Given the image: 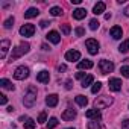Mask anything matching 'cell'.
<instances>
[{
    "mask_svg": "<svg viewBox=\"0 0 129 129\" xmlns=\"http://www.w3.org/2000/svg\"><path fill=\"white\" fill-rule=\"evenodd\" d=\"M29 50H30L29 43H20L15 49H12V53H11V61H14V59H17V58H20L21 55L27 53Z\"/></svg>",
    "mask_w": 129,
    "mask_h": 129,
    "instance_id": "cell-1",
    "label": "cell"
},
{
    "mask_svg": "<svg viewBox=\"0 0 129 129\" xmlns=\"http://www.w3.org/2000/svg\"><path fill=\"white\" fill-rule=\"evenodd\" d=\"M35 100H37V90H35V87H29L27 88V93L24 94L23 103H24L26 108H32L34 103H35Z\"/></svg>",
    "mask_w": 129,
    "mask_h": 129,
    "instance_id": "cell-2",
    "label": "cell"
},
{
    "mask_svg": "<svg viewBox=\"0 0 129 129\" xmlns=\"http://www.w3.org/2000/svg\"><path fill=\"white\" fill-rule=\"evenodd\" d=\"M112 102H114V99H112V97L100 96V97H96L94 105H96V108H97V109H100V108H108L109 105H112Z\"/></svg>",
    "mask_w": 129,
    "mask_h": 129,
    "instance_id": "cell-3",
    "label": "cell"
},
{
    "mask_svg": "<svg viewBox=\"0 0 129 129\" xmlns=\"http://www.w3.org/2000/svg\"><path fill=\"white\" fill-rule=\"evenodd\" d=\"M99 69H100L102 75H108V73H111L114 70V64L111 61H108V59H102L99 62Z\"/></svg>",
    "mask_w": 129,
    "mask_h": 129,
    "instance_id": "cell-4",
    "label": "cell"
},
{
    "mask_svg": "<svg viewBox=\"0 0 129 129\" xmlns=\"http://www.w3.org/2000/svg\"><path fill=\"white\" fill-rule=\"evenodd\" d=\"M14 78H15L17 81H23V79L29 78V69L24 67V66H20L18 69H15V72H14Z\"/></svg>",
    "mask_w": 129,
    "mask_h": 129,
    "instance_id": "cell-5",
    "label": "cell"
},
{
    "mask_svg": "<svg viewBox=\"0 0 129 129\" xmlns=\"http://www.w3.org/2000/svg\"><path fill=\"white\" fill-rule=\"evenodd\" d=\"M87 49H88V52L91 53V55H97V52H99V43L96 41V40H93V38H90V40H87Z\"/></svg>",
    "mask_w": 129,
    "mask_h": 129,
    "instance_id": "cell-6",
    "label": "cell"
},
{
    "mask_svg": "<svg viewBox=\"0 0 129 129\" xmlns=\"http://www.w3.org/2000/svg\"><path fill=\"white\" fill-rule=\"evenodd\" d=\"M20 34L23 37H32L35 34V26L34 24H23L20 27Z\"/></svg>",
    "mask_w": 129,
    "mask_h": 129,
    "instance_id": "cell-7",
    "label": "cell"
},
{
    "mask_svg": "<svg viewBox=\"0 0 129 129\" xmlns=\"http://www.w3.org/2000/svg\"><path fill=\"white\" fill-rule=\"evenodd\" d=\"M62 120H66V121H69V120H73L75 117H76V109H73V108H67L66 111L62 112Z\"/></svg>",
    "mask_w": 129,
    "mask_h": 129,
    "instance_id": "cell-8",
    "label": "cell"
},
{
    "mask_svg": "<svg viewBox=\"0 0 129 129\" xmlns=\"http://www.w3.org/2000/svg\"><path fill=\"white\" fill-rule=\"evenodd\" d=\"M66 59L70 61V62L79 61V59H81V52H78V50H69V52L66 53Z\"/></svg>",
    "mask_w": 129,
    "mask_h": 129,
    "instance_id": "cell-9",
    "label": "cell"
},
{
    "mask_svg": "<svg viewBox=\"0 0 129 129\" xmlns=\"http://www.w3.org/2000/svg\"><path fill=\"white\" fill-rule=\"evenodd\" d=\"M9 46H11V41H9V40H3L2 44H0V49H2V50H0V58H2V59L6 58V53H8Z\"/></svg>",
    "mask_w": 129,
    "mask_h": 129,
    "instance_id": "cell-10",
    "label": "cell"
},
{
    "mask_svg": "<svg viewBox=\"0 0 129 129\" xmlns=\"http://www.w3.org/2000/svg\"><path fill=\"white\" fill-rule=\"evenodd\" d=\"M109 90L111 91H120L121 90V81L117 79V78L109 79Z\"/></svg>",
    "mask_w": 129,
    "mask_h": 129,
    "instance_id": "cell-11",
    "label": "cell"
},
{
    "mask_svg": "<svg viewBox=\"0 0 129 129\" xmlns=\"http://www.w3.org/2000/svg\"><path fill=\"white\" fill-rule=\"evenodd\" d=\"M46 37H47V40H49L50 43H53V44H58V43L61 41V35H59L56 30H50Z\"/></svg>",
    "mask_w": 129,
    "mask_h": 129,
    "instance_id": "cell-12",
    "label": "cell"
},
{
    "mask_svg": "<svg viewBox=\"0 0 129 129\" xmlns=\"http://www.w3.org/2000/svg\"><path fill=\"white\" fill-rule=\"evenodd\" d=\"M85 115H87L88 118H93V120H100V118H102V114H100V111H99L97 108L88 109V111L85 112Z\"/></svg>",
    "mask_w": 129,
    "mask_h": 129,
    "instance_id": "cell-13",
    "label": "cell"
},
{
    "mask_svg": "<svg viewBox=\"0 0 129 129\" xmlns=\"http://www.w3.org/2000/svg\"><path fill=\"white\" fill-rule=\"evenodd\" d=\"M49 79H50V75H49V72H47V70H43V72H40V73L37 75V81H38V82H41V84L49 82Z\"/></svg>",
    "mask_w": 129,
    "mask_h": 129,
    "instance_id": "cell-14",
    "label": "cell"
},
{
    "mask_svg": "<svg viewBox=\"0 0 129 129\" xmlns=\"http://www.w3.org/2000/svg\"><path fill=\"white\" fill-rule=\"evenodd\" d=\"M109 34H111V37H112L114 40H118V38H121L123 30H121V27H120V26H114V27H111Z\"/></svg>",
    "mask_w": 129,
    "mask_h": 129,
    "instance_id": "cell-15",
    "label": "cell"
},
{
    "mask_svg": "<svg viewBox=\"0 0 129 129\" xmlns=\"http://www.w3.org/2000/svg\"><path fill=\"white\" fill-rule=\"evenodd\" d=\"M93 61H90V59H85V61H81L79 64H78V69L79 70H88V69H93Z\"/></svg>",
    "mask_w": 129,
    "mask_h": 129,
    "instance_id": "cell-16",
    "label": "cell"
},
{
    "mask_svg": "<svg viewBox=\"0 0 129 129\" xmlns=\"http://www.w3.org/2000/svg\"><path fill=\"white\" fill-rule=\"evenodd\" d=\"M85 15H87V11L84 8H78L73 11V18H76V20H82Z\"/></svg>",
    "mask_w": 129,
    "mask_h": 129,
    "instance_id": "cell-17",
    "label": "cell"
},
{
    "mask_svg": "<svg viewBox=\"0 0 129 129\" xmlns=\"http://www.w3.org/2000/svg\"><path fill=\"white\" fill-rule=\"evenodd\" d=\"M58 100H59V99H58V96H56V94H49V96H47V99H46V103H47L49 106H52V108H53V106H56V105H58Z\"/></svg>",
    "mask_w": 129,
    "mask_h": 129,
    "instance_id": "cell-18",
    "label": "cell"
},
{
    "mask_svg": "<svg viewBox=\"0 0 129 129\" xmlns=\"http://www.w3.org/2000/svg\"><path fill=\"white\" fill-rule=\"evenodd\" d=\"M105 8H106V5H105L103 2H99V3H96V5H94V8H93V12H94L96 15H99V14L105 12Z\"/></svg>",
    "mask_w": 129,
    "mask_h": 129,
    "instance_id": "cell-19",
    "label": "cell"
},
{
    "mask_svg": "<svg viewBox=\"0 0 129 129\" xmlns=\"http://www.w3.org/2000/svg\"><path fill=\"white\" fill-rule=\"evenodd\" d=\"M40 14V11L37 9V8H29L26 12H24V17L26 18H34V17H37Z\"/></svg>",
    "mask_w": 129,
    "mask_h": 129,
    "instance_id": "cell-20",
    "label": "cell"
},
{
    "mask_svg": "<svg viewBox=\"0 0 129 129\" xmlns=\"http://www.w3.org/2000/svg\"><path fill=\"white\" fill-rule=\"evenodd\" d=\"M0 85H2L5 90H14V85H12V82L11 81H8V79H2V81H0Z\"/></svg>",
    "mask_w": 129,
    "mask_h": 129,
    "instance_id": "cell-21",
    "label": "cell"
},
{
    "mask_svg": "<svg viewBox=\"0 0 129 129\" xmlns=\"http://www.w3.org/2000/svg\"><path fill=\"white\" fill-rule=\"evenodd\" d=\"M75 100H76V103H78V105H81V106H85V105L88 103V99H87L85 96H82V94L76 96V99H75Z\"/></svg>",
    "mask_w": 129,
    "mask_h": 129,
    "instance_id": "cell-22",
    "label": "cell"
},
{
    "mask_svg": "<svg viewBox=\"0 0 129 129\" xmlns=\"http://www.w3.org/2000/svg\"><path fill=\"white\" fill-rule=\"evenodd\" d=\"M93 81H94V78H93L91 75H88V76H85V78L82 79V87L85 88V87H88V85H91V84H93Z\"/></svg>",
    "mask_w": 129,
    "mask_h": 129,
    "instance_id": "cell-23",
    "label": "cell"
},
{
    "mask_svg": "<svg viewBox=\"0 0 129 129\" xmlns=\"http://www.w3.org/2000/svg\"><path fill=\"white\" fill-rule=\"evenodd\" d=\"M118 50H120L121 53H126V52H129V40H126V41H123V43L120 44V47H118Z\"/></svg>",
    "mask_w": 129,
    "mask_h": 129,
    "instance_id": "cell-24",
    "label": "cell"
},
{
    "mask_svg": "<svg viewBox=\"0 0 129 129\" xmlns=\"http://www.w3.org/2000/svg\"><path fill=\"white\" fill-rule=\"evenodd\" d=\"M58 126V118H55V117H52L49 121H47V127L49 129H55Z\"/></svg>",
    "mask_w": 129,
    "mask_h": 129,
    "instance_id": "cell-25",
    "label": "cell"
},
{
    "mask_svg": "<svg viewBox=\"0 0 129 129\" xmlns=\"http://www.w3.org/2000/svg\"><path fill=\"white\" fill-rule=\"evenodd\" d=\"M35 124H37V123H35L32 118H27V120H26V123H24V129H34V127H35Z\"/></svg>",
    "mask_w": 129,
    "mask_h": 129,
    "instance_id": "cell-26",
    "label": "cell"
},
{
    "mask_svg": "<svg viewBox=\"0 0 129 129\" xmlns=\"http://www.w3.org/2000/svg\"><path fill=\"white\" fill-rule=\"evenodd\" d=\"M50 14L55 15V17H56V15H61V14H62V9H61L59 6H53V8L50 9Z\"/></svg>",
    "mask_w": 129,
    "mask_h": 129,
    "instance_id": "cell-27",
    "label": "cell"
},
{
    "mask_svg": "<svg viewBox=\"0 0 129 129\" xmlns=\"http://www.w3.org/2000/svg\"><path fill=\"white\" fill-rule=\"evenodd\" d=\"M100 88H102V84H100V82H96V84H93V87H91V93L96 94V93L100 91Z\"/></svg>",
    "mask_w": 129,
    "mask_h": 129,
    "instance_id": "cell-28",
    "label": "cell"
},
{
    "mask_svg": "<svg viewBox=\"0 0 129 129\" xmlns=\"http://www.w3.org/2000/svg\"><path fill=\"white\" fill-rule=\"evenodd\" d=\"M88 129H102V127H100L99 121L94 120V121H88Z\"/></svg>",
    "mask_w": 129,
    "mask_h": 129,
    "instance_id": "cell-29",
    "label": "cell"
},
{
    "mask_svg": "<svg viewBox=\"0 0 129 129\" xmlns=\"http://www.w3.org/2000/svg\"><path fill=\"white\" fill-rule=\"evenodd\" d=\"M12 24H14V17H9V18L5 21V24H3V26H5V29H11V27H12Z\"/></svg>",
    "mask_w": 129,
    "mask_h": 129,
    "instance_id": "cell-30",
    "label": "cell"
},
{
    "mask_svg": "<svg viewBox=\"0 0 129 129\" xmlns=\"http://www.w3.org/2000/svg\"><path fill=\"white\" fill-rule=\"evenodd\" d=\"M120 73L124 76V78H129V66H123L120 69Z\"/></svg>",
    "mask_w": 129,
    "mask_h": 129,
    "instance_id": "cell-31",
    "label": "cell"
},
{
    "mask_svg": "<svg viewBox=\"0 0 129 129\" xmlns=\"http://www.w3.org/2000/svg\"><path fill=\"white\" fill-rule=\"evenodd\" d=\"M90 29H93V30L99 29V21H97V20H91V21H90Z\"/></svg>",
    "mask_w": 129,
    "mask_h": 129,
    "instance_id": "cell-32",
    "label": "cell"
},
{
    "mask_svg": "<svg viewBox=\"0 0 129 129\" xmlns=\"http://www.w3.org/2000/svg\"><path fill=\"white\" fill-rule=\"evenodd\" d=\"M61 29H62V34H64V35H69V34H70V30H72L69 24H62V27H61Z\"/></svg>",
    "mask_w": 129,
    "mask_h": 129,
    "instance_id": "cell-33",
    "label": "cell"
},
{
    "mask_svg": "<svg viewBox=\"0 0 129 129\" xmlns=\"http://www.w3.org/2000/svg\"><path fill=\"white\" fill-rule=\"evenodd\" d=\"M44 121H47V114L46 112H41L40 117H38V123H44Z\"/></svg>",
    "mask_w": 129,
    "mask_h": 129,
    "instance_id": "cell-34",
    "label": "cell"
},
{
    "mask_svg": "<svg viewBox=\"0 0 129 129\" xmlns=\"http://www.w3.org/2000/svg\"><path fill=\"white\" fill-rule=\"evenodd\" d=\"M6 102H8V97H6L5 94H0V103H2V105H6Z\"/></svg>",
    "mask_w": 129,
    "mask_h": 129,
    "instance_id": "cell-35",
    "label": "cell"
},
{
    "mask_svg": "<svg viewBox=\"0 0 129 129\" xmlns=\"http://www.w3.org/2000/svg\"><path fill=\"white\" fill-rule=\"evenodd\" d=\"M84 34H85L84 27H76V35H78V37H82Z\"/></svg>",
    "mask_w": 129,
    "mask_h": 129,
    "instance_id": "cell-36",
    "label": "cell"
},
{
    "mask_svg": "<svg viewBox=\"0 0 129 129\" xmlns=\"http://www.w3.org/2000/svg\"><path fill=\"white\" fill-rule=\"evenodd\" d=\"M121 129H129V118H126V120L121 123Z\"/></svg>",
    "mask_w": 129,
    "mask_h": 129,
    "instance_id": "cell-37",
    "label": "cell"
},
{
    "mask_svg": "<svg viewBox=\"0 0 129 129\" xmlns=\"http://www.w3.org/2000/svg\"><path fill=\"white\" fill-rule=\"evenodd\" d=\"M76 78H78V79H84V78H85V73L79 72V73H76Z\"/></svg>",
    "mask_w": 129,
    "mask_h": 129,
    "instance_id": "cell-38",
    "label": "cell"
},
{
    "mask_svg": "<svg viewBox=\"0 0 129 129\" xmlns=\"http://www.w3.org/2000/svg\"><path fill=\"white\" fill-rule=\"evenodd\" d=\"M72 84H73V82H72V81L69 79V81L66 82V88H67V90H70V88H72Z\"/></svg>",
    "mask_w": 129,
    "mask_h": 129,
    "instance_id": "cell-39",
    "label": "cell"
},
{
    "mask_svg": "<svg viewBox=\"0 0 129 129\" xmlns=\"http://www.w3.org/2000/svg\"><path fill=\"white\" fill-rule=\"evenodd\" d=\"M123 12H124V15H126V17H129V5L124 8V11H123Z\"/></svg>",
    "mask_w": 129,
    "mask_h": 129,
    "instance_id": "cell-40",
    "label": "cell"
},
{
    "mask_svg": "<svg viewBox=\"0 0 129 129\" xmlns=\"http://www.w3.org/2000/svg\"><path fill=\"white\" fill-rule=\"evenodd\" d=\"M58 69H59V72H66V70H67V67H66V66H64V64H62V66H59Z\"/></svg>",
    "mask_w": 129,
    "mask_h": 129,
    "instance_id": "cell-41",
    "label": "cell"
},
{
    "mask_svg": "<svg viewBox=\"0 0 129 129\" xmlns=\"http://www.w3.org/2000/svg\"><path fill=\"white\" fill-rule=\"evenodd\" d=\"M47 24H50V23H47V21H41V23H40L41 27H47Z\"/></svg>",
    "mask_w": 129,
    "mask_h": 129,
    "instance_id": "cell-42",
    "label": "cell"
},
{
    "mask_svg": "<svg viewBox=\"0 0 129 129\" xmlns=\"http://www.w3.org/2000/svg\"><path fill=\"white\" fill-rule=\"evenodd\" d=\"M41 49H43V50H49V49H50V47H49V46H47V44H43V46H41Z\"/></svg>",
    "mask_w": 129,
    "mask_h": 129,
    "instance_id": "cell-43",
    "label": "cell"
},
{
    "mask_svg": "<svg viewBox=\"0 0 129 129\" xmlns=\"http://www.w3.org/2000/svg\"><path fill=\"white\" fill-rule=\"evenodd\" d=\"M72 3H75V5H79V3H81V0H72Z\"/></svg>",
    "mask_w": 129,
    "mask_h": 129,
    "instance_id": "cell-44",
    "label": "cell"
},
{
    "mask_svg": "<svg viewBox=\"0 0 129 129\" xmlns=\"http://www.w3.org/2000/svg\"><path fill=\"white\" fill-rule=\"evenodd\" d=\"M111 18V14H105V20H109Z\"/></svg>",
    "mask_w": 129,
    "mask_h": 129,
    "instance_id": "cell-45",
    "label": "cell"
},
{
    "mask_svg": "<svg viewBox=\"0 0 129 129\" xmlns=\"http://www.w3.org/2000/svg\"><path fill=\"white\" fill-rule=\"evenodd\" d=\"M67 129H75V127H67Z\"/></svg>",
    "mask_w": 129,
    "mask_h": 129,
    "instance_id": "cell-46",
    "label": "cell"
}]
</instances>
